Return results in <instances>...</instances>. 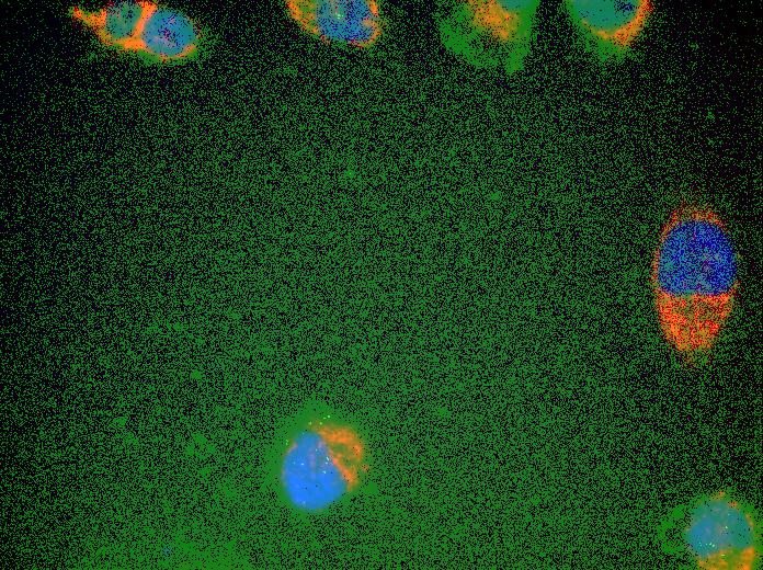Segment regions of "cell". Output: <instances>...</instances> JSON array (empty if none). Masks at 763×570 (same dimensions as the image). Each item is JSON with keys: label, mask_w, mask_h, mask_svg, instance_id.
Listing matches in <instances>:
<instances>
[{"label": "cell", "mask_w": 763, "mask_h": 570, "mask_svg": "<svg viewBox=\"0 0 763 570\" xmlns=\"http://www.w3.org/2000/svg\"><path fill=\"white\" fill-rule=\"evenodd\" d=\"M740 286V261L720 214L702 202L675 206L650 265L652 305L665 343L683 360H705L717 345Z\"/></svg>", "instance_id": "obj_1"}, {"label": "cell", "mask_w": 763, "mask_h": 570, "mask_svg": "<svg viewBox=\"0 0 763 570\" xmlns=\"http://www.w3.org/2000/svg\"><path fill=\"white\" fill-rule=\"evenodd\" d=\"M539 1L464 0L437 11L441 37L459 57L483 68L517 71L528 56Z\"/></svg>", "instance_id": "obj_5"}, {"label": "cell", "mask_w": 763, "mask_h": 570, "mask_svg": "<svg viewBox=\"0 0 763 570\" xmlns=\"http://www.w3.org/2000/svg\"><path fill=\"white\" fill-rule=\"evenodd\" d=\"M562 7L583 48L602 65L631 55L654 9L650 0H567Z\"/></svg>", "instance_id": "obj_6"}, {"label": "cell", "mask_w": 763, "mask_h": 570, "mask_svg": "<svg viewBox=\"0 0 763 570\" xmlns=\"http://www.w3.org/2000/svg\"><path fill=\"white\" fill-rule=\"evenodd\" d=\"M67 14L91 34L100 53L147 66L196 61L213 46V36L201 22L156 0L117 1L98 8L75 4Z\"/></svg>", "instance_id": "obj_4"}, {"label": "cell", "mask_w": 763, "mask_h": 570, "mask_svg": "<svg viewBox=\"0 0 763 570\" xmlns=\"http://www.w3.org/2000/svg\"><path fill=\"white\" fill-rule=\"evenodd\" d=\"M654 542L665 556L698 570H758L763 561L761 514L730 488L669 509L654 526Z\"/></svg>", "instance_id": "obj_3"}, {"label": "cell", "mask_w": 763, "mask_h": 570, "mask_svg": "<svg viewBox=\"0 0 763 570\" xmlns=\"http://www.w3.org/2000/svg\"><path fill=\"white\" fill-rule=\"evenodd\" d=\"M287 16L326 44L369 49L384 37L388 18L377 0H286Z\"/></svg>", "instance_id": "obj_7"}, {"label": "cell", "mask_w": 763, "mask_h": 570, "mask_svg": "<svg viewBox=\"0 0 763 570\" xmlns=\"http://www.w3.org/2000/svg\"><path fill=\"white\" fill-rule=\"evenodd\" d=\"M267 481L291 513L317 517L350 503L368 486L374 456L365 428L321 402L305 404L277 429Z\"/></svg>", "instance_id": "obj_2"}]
</instances>
